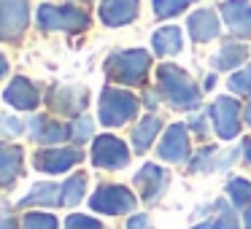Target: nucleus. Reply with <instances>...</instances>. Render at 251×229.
Instances as JSON below:
<instances>
[{
  "label": "nucleus",
  "mask_w": 251,
  "mask_h": 229,
  "mask_svg": "<svg viewBox=\"0 0 251 229\" xmlns=\"http://www.w3.org/2000/svg\"><path fill=\"white\" fill-rule=\"evenodd\" d=\"M157 76H159L162 92L170 97L173 105H178V108H192V105H197L200 92H197L195 81H192L184 70H178V68H173V65H165V68H159Z\"/></svg>",
  "instance_id": "1"
},
{
  "label": "nucleus",
  "mask_w": 251,
  "mask_h": 229,
  "mask_svg": "<svg viewBox=\"0 0 251 229\" xmlns=\"http://www.w3.org/2000/svg\"><path fill=\"white\" fill-rule=\"evenodd\" d=\"M105 70H108V76L116 78V81L138 84V81H143V76H146V70H149V54L141 49L116 51V54L108 57Z\"/></svg>",
  "instance_id": "2"
},
{
  "label": "nucleus",
  "mask_w": 251,
  "mask_h": 229,
  "mask_svg": "<svg viewBox=\"0 0 251 229\" xmlns=\"http://www.w3.org/2000/svg\"><path fill=\"white\" fill-rule=\"evenodd\" d=\"M138 111V100L130 92L122 89H105L100 94V121L105 127H119L125 121H130Z\"/></svg>",
  "instance_id": "3"
},
{
  "label": "nucleus",
  "mask_w": 251,
  "mask_h": 229,
  "mask_svg": "<svg viewBox=\"0 0 251 229\" xmlns=\"http://www.w3.org/2000/svg\"><path fill=\"white\" fill-rule=\"evenodd\" d=\"M38 24L44 30H84L89 24V17L73 6H41Z\"/></svg>",
  "instance_id": "4"
},
{
  "label": "nucleus",
  "mask_w": 251,
  "mask_h": 229,
  "mask_svg": "<svg viewBox=\"0 0 251 229\" xmlns=\"http://www.w3.org/2000/svg\"><path fill=\"white\" fill-rule=\"evenodd\" d=\"M92 210L108 213V216H119V213H130L135 207V194L127 191L125 186H100L89 200Z\"/></svg>",
  "instance_id": "5"
},
{
  "label": "nucleus",
  "mask_w": 251,
  "mask_h": 229,
  "mask_svg": "<svg viewBox=\"0 0 251 229\" xmlns=\"http://www.w3.org/2000/svg\"><path fill=\"white\" fill-rule=\"evenodd\" d=\"M30 19L27 0H0V38L17 41L22 38Z\"/></svg>",
  "instance_id": "6"
},
{
  "label": "nucleus",
  "mask_w": 251,
  "mask_h": 229,
  "mask_svg": "<svg viewBox=\"0 0 251 229\" xmlns=\"http://www.w3.org/2000/svg\"><path fill=\"white\" fill-rule=\"evenodd\" d=\"M92 162L98 167L105 170H119L130 162V154H127V146L114 135H100L92 146Z\"/></svg>",
  "instance_id": "7"
},
{
  "label": "nucleus",
  "mask_w": 251,
  "mask_h": 229,
  "mask_svg": "<svg viewBox=\"0 0 251 229\" xmlns=\"http://www.w3.org/2000/svg\"><path fill=\"white\" fill-rule=\"evenodd\" d=\"M76 162H81V151H76V148H46V151H38L33 159L35 170H41V173H65V170H71Z\"/></svg>",
  "instance_id": "8"
},
{
  "label": "nucleus",
  "mask_w": 251,
  "mask_h": 229,
  "mask_svg": "<svg viewBox=\"0 0 251 229\" xmlns=\"http://www.w3.org/2000/svg\"><path fill=\"white\" fill-rule=\"evenodd\" d=\"M213 121H216V132L229 140V137L238 135V127H240V108L232 97H219L213 103Z\"/></svg>",
  "instance_id": "9"
},
{
  "label": "nucleus",
  "mask_w": 251,
  "mask_h": 229,
  "mask_svg": "<svg viewBox=\"0 0 251 229\" xmlns=\"http://www.w3.org/2000/svg\"><path fill=\"white\" fill-rule=\"evenodd\" d=\"M3 100H6L8 105H14V108H19V111H33L35 105H38L41 94H38V89H35L33 81H27L25 76H17L6 87Z\"/></svg>",
  "instance_id": "10"
},
{
  "label": "nucleus",
  "mask_w": 251,
  "mask_h": 229,
  "mask_svg": "<svg viewBox=\"0 0 251 229\" xmlns=\"http://www.w3.org/2000/svg\"><path fill=\"white\" fill-rule=\"evenodd\" d=\"M189 154V137H186V127L184 124H173L165 132L162 143H159V157L168 162H181Z\"/></svg>",
  "instance_id": "11"
},
{
  "label": "nucleus",
  "mask_w": 251,
  "mask_h": 229,
  "mask_svg": "<svg viewBox=\"0 0 251 229\" xmlns=\"http://www.w3.org/2000/svg\"><path fill=\"white\" fill-rule=\"evenodd\" d=\"M138 14V0H103L100 3V19L108 27H119V24L132 22Z\"/></svg>",
  "instance_id": "12"
},
{
  "label": "nucleus",
  "mask_w": 251,
  "mask_h": 229,
  "mask_svg": "<svg viewBox=\"0 0 251 229\" xmlns=\"http://www.w3.org/2000/svg\"><path fill=\"white\" fill-rule=\"evenodd\" d=\"M222 17L235 35H251V6L246 0H227L222 6Z\"/></svg>",
  "instance_id": "13"
},
{
  "label": "nucleus",
  "mask_w": 251,
  "mask_h": 229,
  "mask_svg": "<svg viewBox=\"0 0 251 229\" xmlns=\"http://www.w3.org/2000/svg\"><path fill=\"white\" fill-rule=\"evenodd\" d=\"M22 175V148L0 143V189L11 186Z\"/></svg>",
  "instance_id": "14"
},
{
  "label": "nucleus",
  "mask_w": 251,
  "mask_h": 229,
  "mask_svg": "<svg viewBox=\"0 0 251 229\" xmlns=\"http://www.w3.org/2000/svg\"><path fill=\"white\" fill-rule=\"evenodd\" d=\"M135 186L141 189L143 200H157V197L162 194V189L168 186V175H165V170H159L157 164H146V167L135 175Z\"/></svg>",
  "instance_id": "15"
},
{
  "label": "nucleus",
  "mask_w": 251,
  "mask_h": 229,
  "mask_svg": "<svg viewBox=\"0 0 251 229\" xmlns=\"http://www.w3.org/2000/svg\"><path fill=\"white\" fill-rule=\"evenodd\" d=\"M71 135L68 127H62L60 121H51L49 116H35L30 121V137L38 143H60Z\"/></svg>",
  "instance_id": "16"
},
{
  "label": "nucleus",
  "mask_w": 251,
  "mask_h": 229,
  "mask_svg": "<svg viewBox=\"0 0 251 229\" xmlns=\"http://www.w3.org/2000/svg\"><path fill=\"white\" fill-rule=\"evenodd\" d=\"M49 105L60 114H81L87 105V92L84 89H54L49 94Z\"/></svg>",
  "instance_id": "17"
},
{
  "label": "nucleus",
  "mask_w": 251,
  "mask_h": 229,
  "mask_svg": "<svg viewBox=\"0 0 251 229\" xmlns=\"http://www.w3.org/2000/svg\"><path fill=\"white\" fill-rule=\"evenodd\" d=\"M189 33L195 41H211L213 35L219 33V22H216V14L208 11V8H200L189 17Z\"/></svg>",
  "instance_id": "18"
},
{
  "label": "nucleus",
  "mask_w": 251,
  "mask_h": 229,
  "mask_svg": "<svg viewBox=\"0 0 251 229\" xmlns=\"http://www.w3.org/2000/svg\"><path fill=\"white\" fill-rule=\"evenodd\" d=\"M19 205L22 207H27V205H60V186H54V183L33 186V191H30Z\"/></svg>",
  "instance_id": "19"
},
{
  "label": "nucleus",
  "mask_w": 251,
  "mask_h": 229,
  "mask_svg": "<svg viewBox=\"0 0 251 229\" xmlns=\"http://www.w3.org/2000/svg\"><path fill=\"white\" fill-rule=\"evenodd\" d=\"M159 127H162V121H159L157 116H146V119H143L141 124L135 127V132H132V143H135V151H146V148L151 146V140L157 137Z\"/></svg>",
  "instance_id": "20"
},
{
  "label": "nucleus",
  "mask_w": 251,
  "mask_h": 229,
  "mask_svg": "<svg viewBox=\"0 0 251 229\" xmlns=\"http://www.w3.org/2000/svg\"><path fill=\"white\" fill-rule=\"evenodd\" d=\"M154 49H157V54H176V51L181 49V30L178 27H162L154 33L151 38Z\"/></svg>",
  "instance_id": "21"
},
{
  "label": "nucleus",
  "mask_w": 251,
  "mask_h": 229,
  "mask_svg": "<svg viewBox=\"0 0 251 229\" xmlns=\"http://www.w3.org/2000/svg\"><path fill=\"white\" fill-rule=\"evenodd\" d=\"M84 189H87V175L84 173L71 175V178L60 186V202L62 205H76V202H81Z\"/></svg>",
  "instance_id": "22"
},
{
  "label": "nucleus",
  "mask_w": 251,
  "mask_h": 229,
  "mask_svg": "<svg viewBox=\"0 0 251 229\" xmlns=\"http://www.w3.org/2000/svg\"><path fill=\"white\" fill-rule=\"evenodd\" d=\"M227 194H229V200H232L238 207H243V205L251 202V183L243 181V178H232L227 183Z\"/></svg>",
  "instance_id": "23"
},
{
  "label": "nucleus",
  "mask_w": 251,
  "mask_h": 229,
  "mask_svg": "<svg viewBox=\"0 0 251 229\" xmlns=\"http://www.w3.org/2000/svg\"><path fill=\"white\" fill-rule=\"evenodd\" d=\"M22 229H57V218L51 213H27Z\"/></svg>",
  "instance_id": "24"
},
{
  "label": "nucleus",
  "mask_w": 251,
  "mask_h": 229,
  "mask_svg": "<svg viewBox=\"0 0 251 229\" xmlns=\"http://www.w3.org/2000/svg\"><path fill=\"white\" fill-rule=\"evenodd\" d=\"M192 0H154V14L157 17H173V14L184 11L186 6H189Z\"/></svg>",
  "instance_id": "25"
},
{
  "label": "nucleus",
  "mask_w": 251,
  "mask_h": 229,
  "mask_svg": "<svg viewBox=\"0 0 251 229\" xmlns=\"http://www.w3.org/2000/svg\"><path fill=\"white\" fill-rule=\"evenodd\" d=\"M229 89L238 94H251V68H243L240 73H235L229 78Z\"/></svg>",
  "instance_id": "26"
},
{
  "label": "nucleus",
  "mask_w": 251,
  "mask_h": 229,
  "mask_svg": "<svg viewBox=\"0 0 251 229\" xmlns=\"http://www.w3.org/2000/svg\"><path fill=\"white\" fill-rule=\"evenodd\" d=\"M240 60H243V49H240V46H224L219 60H216V65L227 70V68H232L235 62H240Z\"/></svg>",
  "instance_id": "27"
},
{
  "label": "nucleus",
  "mask_w": 251,
  "mask_h": 229,
  "mask_svg": "<svg viewBox=\"0 0 251 229\" xmlns=\"http://www.w3.org/2000/svg\"><path fill=\"white\" fill-rule=\"evenodd\" d=\"M71 135L76 137L78 143H84V140H87L89 135H92V119H89V116H81V119H78L76 124H73Z\"/></svg>",
  "instance_id": "28"
},
{
  "label": "nucleus",
  "mask_w": 251,
  "mask_h": 229,
  "mask_svg": "<svg viewBox=\"0 0 251 229\" xmlns=\"http://www.w3.org/2000/svg\"><path fill=\"white\" fill-rule=\"evenodd\" d=\"M65 229H103V227H100V221H95L89 216H71L65 221Z\"/></svg>",
  "instance_id": "29"
},
{
  "label": "nucleus",
  "mask_w": 251,
  "mask_h": 229,
  "mask_svg": "<svg viewBox=\"0 0 251 229\" xmlns=\"http://www.w3.org/2000/svg\"><path fill=\"white\" fill-rule=\"evenodd\" d=\"M22 132V121L17 116H3L0 119V135H19Z\"/></svg>",
  "instance_id": "30"
},
{
  "label": "nucleus",
  "mask_w": 251,
  "mask_h": 229,
  "mask_svg": "<svg viewBox=\"0 0 251 229\" xmlns=\"http://www.w3.org/2000/svg\"><path fill=\"white\" fill-rule=\"evenodd\" d=\"M211 229H238V221H235V216L229 210H222V216L211 224Z\"/></svg>",
  "instance_id": "31"
},
{
  "label": "nucleus",
  "mask_w": 251,
  "mask_h": 229,
  "mask_svg": "<svg viewBox=\"0 0 251 229\" xmlns=\"http://www.w3.org/2000/svg\"><path fill=\"white\" fill-rule=\"evenodd\" d=\"M127 229H151V224H149L146 216H132L127 221Z\"/></svg>",
  "instance_id": "32"
},
{
  "label": "nucleus",
  "mask_w": 251,
  "mask_h": 229,
  "mask_svg": "<svg viewBox=\"0 0 251 229\" xmlns=\"http://www.w3.org/2000/svg\"><path fill=\"white\" fill-rule=\"evenodd\" d=\"M0 229H17V218H11V216H0Z\"/></svg>",
  "instance_id": "33"
},
{
  "label": "nucleus",
  "mask_w": 251,
  "mask_h": 229,
  "mask_svg": "<svg viewBox=\"0 0 251 229\" xmlns=\"http://www.w3.org/2000/svg\"><path fill=\"white\" fill-rule=\"evenodd\" d=\"M6 70H8V62H6V57L0 54V78L6 76Z\"/></svg>",
  "instance_id": "34"
},
{
  "label": "nucleus",
  "mask_w": 251,
  "mask_h": 229,
  "mask_svg": "<svg viewBox=\"0 0 251 229\" xmlns=\"http://www.w3.org/2000/svg\"><path fill=\"white\" fill-rule=\"evenodd\" d=\"M243 221H246V229H251V207L246 210V218H243Z\"/></svg>",
  "instance_id": "35"
},
{
  "label": "nucleus",
  "mask_w": 251,
  "mask_h": 229,
  "mask_svg": "<svg viewBox=\"0 0 251 229\" xmlns=\"http://www.w3.org/2000/svg\"><path fill=\"white\" fill-rule=\"evenodd\" d=\"M246 159H249V162H251V137H249V140H246Z\"/></svg>",
  "instance_id": "36"
},
{
  "label": "nucleus",
  "mask_w": 251,
  "mask_h": 229,
  "mask_svg": "<svg viewBox=\"0 0 251 229\" xmlns=\"http://www.w3.org/2000/svg\"><path fill=\"white\" fill-rule=\"evenodd\" d=\"M246 121H249V124H251V105H249V108H246Z\"/></svg>",
  "instance_id": "37"
},
{
  "label": "nucleus",
  "mask_w": 251,
  "mask_h": 229,
  "mask_svg": "<svg viewBox=\"0 0 251 229\" xmlns=\"http://www.w3.org/2000/svg\"><path fill=\"white\" fill-rule=\"evenodd\" d=\"M195 229H211V224H202V227H195Z\"/></svg>",
  "instance_id": "38"
}]
</instances>
